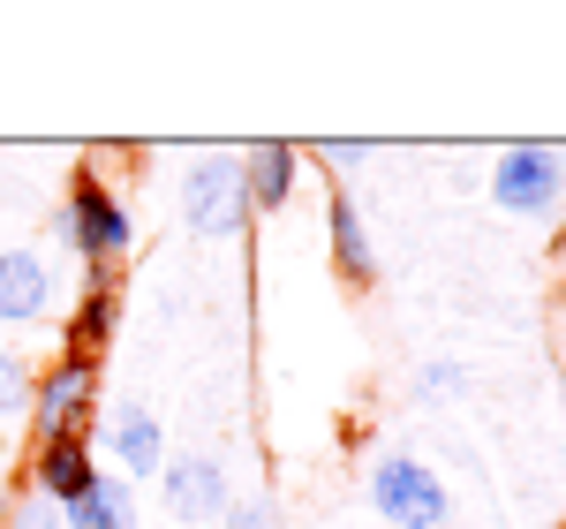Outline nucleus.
<instances>
[{"instance_id":"18","label":"nucleus","mask_w":566,"mask_h":529,"mask_svg":"<svg viewBox=\"0 0 566 529\" xmlns=\"http://www.w3.org/2000/svg\"><path fill=\"white\" fill-rule=\"evenodd\" d=\"M0 522H8V485H0Z\"/></svg>"},{"instance_id":"4","label":"nucleus","mask_w":566,"mask_h":529,"mask_svg":"<svg viewBox=\"0 0 566 529\" xmlns=\"http://www.w3.org/2000/svg\"><path fill=\"white\" fill-rule=\"evenodd\" d=\"M370 507H378V522H392V529H446V515H453L446 477H438L423 454H386V461L370 469Z\"/></svg>"},{"instance_id":"3","label":"nucleus","mask_w":566,"mask_h":529,"mask_svg":"<svg viewBox=\"0 0 566 529\" xmlns=\"http://www.w3.org/2000/svg\"><path fill=\"white\" fill-rule=\"evenodd\" d=\"M258 220V205H250V181H242V159H189V175H181V227L189 235H205V242H227V235H242V227Z\"/></svg>"},{"instance_id":"7","label":"nucleus","mask_w":566,"mask_h":529,"mask_svg":"<svg viewBox=\"0 0 566 529\" xmlns=\"http://www.w3.org/2000/svg\"><path fill=\"white\" fill-rule=\"evenodd\" d=\"M53 295H61V280H53V264L39 250H0V333L15 341L23 325H45L53 318Z\"/></svg>"},{"instance_id":"13","label":"nucleus","mask_w":566,"mask_h":529,"mask_svg":"<svg viewBox=\"0 0 566 529\" xmlns=\"http://www.w3.org/2000/svg\"><path fill=\"white\" fill-rule=\"evenodd\" d=\"M61 529H136L129 477H106V469H98V485H91L76 507H61Z\"/></svg>"},{"instance_id":"16","label":"nucleus","mask_w":566,"mask_h":529,"mask_svg":"<svg viewBox=\"0 0 566 529\" xmlns=\"http://www.w3.org/2000/svg\"><path fill=\"white\" fill-rule=\"evenodd\" d=\"M219 529H280V507H272V499H234V507H227V515H219Z\"/></svg>"},{"instance_id":"9","label":"nucleus","mask_w":566,"mask_h":529,"mask_svg":"<svg viewBox=\"0 0 566 529\" xmlns=\"http://www.w3.org/2000/svg\"><path fill=\"white\" fill-rule=\"evenodd\" d=\"M122 310H129V288H122V272H84V295L69 310V349L61 355H98L114 349V333H122Z\"/></svg>"},{"instance_id":"2","label":"nucleus","mask_w":566,"mask_h":529,"mask_svg":"<svg viewBox=\"0 0 566 529\" xmlns=\"http://www.w3.org/2000/svg\"><path fill=\"white\" fill-rule=\"evenodd\" d=\"M491 205L506 220H559L566 212V152L552 144H514L491 159Z\"/></svg>"},{"instance_id":"17","label":"nucleus","mask_w":566,"mask_h":529,"mask_svg":"<svg viewBox=\"0 0 566 529\" xmlns=\"http://www.w3.org/2000/svg\"><path fill=\"white\" fill-rule=\"evenodd\" d=\"M416 394L431 401V394H461V363H423L416 371Z\"/></svg>"},{"instance_id":"14","label":"nucleus","mask_w":566,"mask_h":529,"mask_svg":"<svg viewBox=\"0 0 566 529\" xmlns=\"http://www.w3.org/2000/svg\"><path fill=\"white\" fill-rule=\"evenodd\" d=\"M31 378H39V371H31V355L0 333V424H8L15 408H31Z\"/></svg>"},{"instance_id":"5","label":"nucleus","mask_w":566,"mask_h":529,"mask_svg":"<svg viewBox=\"0 0 566 529\" xmlns=\"http://www.w3.org/2000/svg\"><path fill=\"white\" fill-rule=\"evenodd\" d=\"M91 416H98V363L91 355H53L31 378V432H39V446L91 432Z\"/></svg>"},{"instance_id":"8","label":"nucleus","mask_w":566,"mask_h":529,"mask_svg":"<svg viewBox=\"0 0 566 529\" xmlns=\"http://www.w3.org/2000/svg\"><path fill=\"white\" fill-rule=\"evenodd\" d=\"M91 485H98V446H91V432L45 439L39 454H31V477H23V491H39L53 507H76Z\"/></svg>"},{"instance_id":"6","label":"nucleus","mask_w":566,"mask_h":529,"mask_svg":"<svg viewBox=\"0 0 566 529\" xmlns=\"http://www.w3.org/2000/svg\"><path fill=\"white\" fill-rule=\"evenodd\" d=\"M159 499H167V515H175L181 529H205L234 507V491H227L212 454H175V461H159Z\"/></svg>"},{"instance_id":"15","label":"nucleus","mask_w":566,"mask_h":529,"mask_svg":"<svg viewBox=\"0 0 566 529\" xmlns=\"http://www.w3.org/2000/svg\"><path fill=\"white\" fill-rule=\"evenodd\" d=\"M8 529H61V507L39 491H8Z\"/></svg>"},{"instance_id":"12","label":"nucleus","mask_w":566,"mask_h":529,"mask_svg":"<svg viewBox=\"0 0 566 529\" xmlns=\"http://www.w3.org/2000/svg\"><path fill=\"white\" fill-rule=\"evenodd\" d=\"M325 227H333V264H340V280H355V288H370L378 280V258H370V227H363V212H355V197L333 181V197H325Z\"/></svg>"},{"instance_id":"11","label":"nucleus","mask_w":566,"mask_h":529,"mask_svg":"<svg viewBox=\"0 0 566 529\" xmlns=\"http://www.w3.org/2000/svg\"><path fill=\"white\" fill-rule=\"evenodd\" d=\"M106 454L122 461V477H159V461H167V439H159V416L151 408H114V424H106Z\"/></svg>"},{"instance_id":"1","label":"nucleus","mask_w":566,"mask_h":529,"mask_svg":"<svg viewBox=\"0 0 566 529\" xmlns=\"http://www.w3.org/2000/svg\"><path fill=\"white\" fill-rule=\"evenodd\" d=\"M53 235H61V250L84 258V272H122V258L136 250L129 205L114 197V181L98 175V167H76L69 175V205L53 212Z\"/></svg>"},{"instance_id":"10","label":"nucleus","mask_w":566,"mask_h":529,"mask_svg":"<svg viewBox=\"0 0 566 529\" xmlns=\"http://www.w3.org/2000/svg\"><path fill=\"white\" fill-rule=\"evenodd\" d=\"M242 181H250V205H258V212H280V205L295 197V181H303V152L264 136V144L242 152Z\"/></svg>"}]
</instances>
